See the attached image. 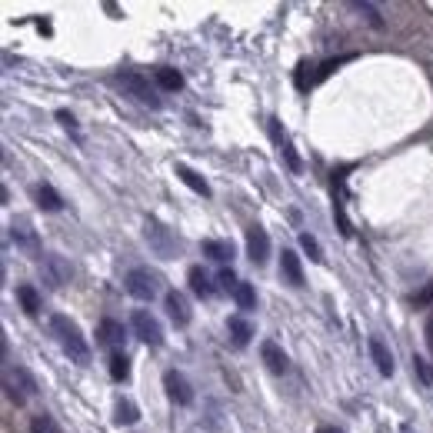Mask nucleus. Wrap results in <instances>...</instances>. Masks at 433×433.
I'll list each match as a JSON object with an SVG mask.
<instances>
[{"mask_svg":"<svg viewBox=\"0 0 433 433\" xmlns=\"http://www.w3.org/2000/svg\"><path fill=\"white\" fill-rule=\"evenodd\" d=\"M51 333L57 337V343L64 347V354L74 360V363H80V367L90 363V343H87L83 330L77 327L67 313H53L51 317Z\"/></svg>","mask_w":433,"mask_h":433,"instance_id":"nucleus-1","label":"nucleus"},{"mask_svg":"<svg viewBox=\"0 0 433 433\" xmlns=\"http://www.w3.org/2000/svg\"><path fill=\"white\" fill-rule=\"evenodd\" d=\"M144 237H147V244H150V250L160 260H174L180 250V244H177V237L170 233V230L163 227L160 220H153V217H147V224H144Z\"/></svg>","mask_w":433,"mask_h":433,"instance_id":"nucleus-2","label":"nucleus"},{"mask_svg":"<svg viewBox=\"0 0 433 433\" xmlns=\"http://www.w3.org/2000/svg\"><path fill=\"white\" fill-rule=\"evenodd\" d=\"M124 287H127V293L133 300H153L157 297V290H160V274H153L150 267H133L127 277H124Z\"/></svg>","mask_w":433,"mask_h":433,"instance_id":"nucleus-3","label":"nucleus"},{"mask_svg":"<svg viewBox=\"0 0 433 433\" xmlns=\"http://www.w3.org/2000/svg\"><path fill=\"white\" fill-rule=\"evenodd\" d=\"M117 83L127 90L133 101L147 103V107H153V110L160 107V97H157V90L150 87V80H147V77H140L137 70H120V74H117Z\"/></svg>","mask_w":433,"mask_h":433,"instance_id":"nucleus-4","label":"nucleus"},{"mask_svg":"<svg viewBox=\"0 0 433 433\" xmlns=\"http://www.w3.org/2000/svg\"><path fill=\"white\" fill-rule=\"evenodd\" d=\"M3 390H7V397H10L17 407H24L27 397H34V393H37V380L27 373L24 367H14V370L7 373V380H3Z\"/></svg>","mask_w":433,"mask_h":433,"instance_id":"nucleus-5","label":"nucleus"},{"mask_svg":"<svg viewBox=\"0 0 433 433\" xmlns=\"http://www.w3.org/2000/svg\"><path fill=\"white\" fill-rule=\"evenodd\" d=\"M130 324H133V333H137V340H140V343H147V347H160V343H163L160 320L153 317L150 310H133Z\"/></svg>","mask_w":433,"mask_h":433,"instance_id":"nucleus-6","label":"nucleus"},{"mask_svg":"<svg viewBox=\"0 0 433 433\" xmlns=\"http://www.w3.org/2000/svg\"><path fill=\"white\" fill-rule=\"evenodd\" d=\"M163 386H167V397H170L174 404H180V407H190V404H194V386L187 383L183 373L167 370V373H163Z\"/></svg>","mask_w":433,"mask_h":433,"instance_id":"nucleus-7","label":"nucleus"},{"mask_svg":"<svg viewBox=\"0 0 433 433\" xmlns=\"http://www.w3.org/2000/svg\"><path fill=\"white\" fill-rule=\"evenodd\" d=\"M270 137H274V144H277V150H280L283 163H287L293 174H300V170H304V163H300V157H297V150H293L290 137L280 130V120H270Z\"/></svg>","mask_w":433,"mask_h":433,"instance_id":"nucleus-8","label":"nucleus"},{"mask_svg":"<svg viewBox=\"0 0 433 433\" xmlns=\"http://www.w3.org/2000/svg\"><path fill=\"white\" fill-rule=\"evenodd\" d=\"M247 257L254 260L257 267H263L270 260V237L263 227H250L247 230Z\"/></svg>","mask_w":433,"mask_h":433,"instance_id":"nucleus-9","label":"nucleus"},{"mask_svg":"<svg viewBox=\"0 0 433 433\" xmlns=\"http://www.w3.org/2000/svg\"><path fill=\"white\" fill-rule=\"evenodd\" d=\"M367 347H370V360L377 363V373H380V377H393L397 363H393V354H390V347L383 343L380 337H370V340H367Z\"/></svg>","mask_w":433,"mask_h":433,"instance_id":"nucleus-10","label":"nucleus"},{"mask_svg":"<svg viewBox=\"0 0 433 433\" xmlns=\"http://www.w3.org/2000/svg\"><path fill=\"white\" fill-rule=\"evenodd\" d=\"M163 306H167V317L177 324V327H187L190 324V304H187V297L183 293H177V290H170L167 297H163Z\"/></svg>","mask_w":433,"mask_h":433,"instance_id":"nucleus-11","label":"nucleus"},{"mask_svg":"<svg viewBox=\"0 0 433 433\" xmlns=\"http://www.w3.org/2000/svg\"><path fill=\"white\" fill-rule=\"evenodd\" d=\"M260 357H263V363H267V370H270V373H277V377L290 370V360H287V354H283L274 340H267V343L260 347Z\"/></svg>","mask_w":433,"mask_h":433,"instance_id":"nucleus-12","label":"nucleus"},{"mask_svg":"<svg viewBox=\"0 0 433 433\" xmlns=\"http://www.w3.org/2000/svg\"><path fill=\"white\" fill-rule=\"evenodd\" d=\"M280 274L290 287H304V263H300V257L293 254V250H283L280 254Z\"/></svg>","mask_w":433,"mask_h":433,"instance_id":"nucleus-13","label":"nucleus"},{"mask_svg":"<svg viewBox=\"0 0 433 433\" xmlns=\"http://www.w3.org/2000/svg\"><path fill=\"white\" fill-rule=\"evenodd\" d=\"M34 197H37V207H40V210H47V213L64 210V197L53 190L51 183H37V187H34Z\"/></svg>","mask_w":433,"mask_h":433,"instance_id":"nucleus-14","label":"nucleus"},{"mask_svg":"<svg viewBox=\"0 0 433 433\" xmlns=\"http://www.w3.org/2000/svg\"><path fill=\"white\" fill-rule=\"evenodd\" d=\"M187 283H190L194 297H200V300H210V297H213V283H210L204 267H190V270H187Z\"/></svg>","mask_w":433,"mask_h":433,"instance_id":"nucleus-15","label":"nucleus"},{"mask_svg":"<svg viewBox=\"0 0 433 433\" xmlns=\"http://www.w3.org/2000/svg\"><path fill=\"white\" fill-rule=\"evenodd\" d=\"M177 177L183 180V183H187V187H190L197 197H210V183H207V180L200 177L194 167H187V163H177Z\"/></svg>","mask_w":433,"mask_h":433,"instance_id":"nucleus-16","label":"nucleus"},{"mask_svg":"<svg viewBox=\"0 0 433 433\" xmlns=\"http://www.w3.org/2000/svg\"><path fill=\"white\" fill-rule=\"evenodd\" d=\"M44 270L51 274V283H53V287H64V283L70 280V267L64 263V257H57V254H47V257H44Z\"/></svg>","mask_w":433,"mask_h":433,"instance_id":"nucleus-17","label":"nucleus"},{"mask_svg":"<svg viewBox=\"0 0 433 433\" xmlns=\"http://www.w3.org/2000/svg\"><path fill=\"white\" fill-rule=\"evenodd\" d=\"M97 343H101V347H117V343H124V324H117V320H101Z\"/></svg>","mask_w":433,"mask_h":433,"instance_id":"nucleus-18","label":"nucleus"},{"mask_svg":"<svg viewBox=\"0 0 433 433\" xmlns=\"http://www.w3.org/2000/svg\"><path fill=\"white\" fill-rule=\"evenodd\" d=\"M200 250H204V257L217 260V263H227L230 257H233V244L230 240H204Z\"/></svg>","mask_w":433,"mask_h":433,"instance_id":"nucleus-19","label":"nucleus"},{"mask_svg":"<svg viewBox=\"0 0 433 433\" xmlns=\"http://www.w3.org/2000/svg\"><path fill=\"white\" fill-rule=\"evenodd\" d=\"M227 330H230V337H233V347H247V343H250V337H254V327H250L244 317H230Z\"/></svg>","mask_w":433,"mask_h":433,"instance_id":"nucleus-20","label":"nucleus"},{"mask_svg":"<svg viewBox=\"0 0 433 433\" xmlns=\"http://www.w3.org/2000/svg\"><path fill=\"white\" fill-rule=\"evenodd\" d=\"M153 80H157L160 90H180V87H183V77H180V70H174V67H157V70H153Z\"/></svg>","mask_w":433,"mask_h":433,"instance_id":"nucleus-21","label":"nucleus"},{"mask_svg":"<svg viewBox=\"0 0 433 433\" xmlns=\"http://www.w3.org/2000/svg\"><path fill=\"white\" fill-rule=\"evenodd\" d=\"M17 300L24 306V313H30V317L40 313V293H37L30 283H21V287H17Z\"/></svg>","mask_w":433,"mask_h":433,"instance_id":"nucleus-22","label":"nucleus"},{"mask_svg":"<svg viewBox=\"0 0 433 433\" xmlns=\"http://www.w3.org/2000/svg\"><path fill=\"white\" fill-rule=\"evenodd\" d=\"M127 377H130V360H127V354L114 350V354H110V380L124 383Z\"/></svg>","mask_w":433,"mask_h":433,"instance_id":"nucleus-23","label":"nucleus"},{"mask_svg":"<svg viewBox=\"0 0 433 433\" xmlns=\"http://www.w3.org/2000/svg\"><path fill=\"white\" fill-rule=\"evenodd\" d=\"M120 427H133L137 420H140V410L133 400H117V417H114Z\"/></svg>","mask_w":433,"mask_h":433,"instance_id":"nucleus-24","label":"nucleus"},{"mask_svg":"<svg viewBox=\"0 0 433 433\" xmlns=\"http://www.w3.org/2000/svg\"><path fill=\"white\" fill-rule=\"evenodd\" d=\"M233 300H237V306L240 310H254L257 306V290H254V283H237V290H233Z\"/></svg>","mask_w":433,"mask_h":433,"instance_id":"nucleus-25","label":"nucleus"},{"mask_svg":"<svg viewBox=\"0 0 433 433\" xmlns=\"http://www.w3.org/2000/svg\"><path fill=\"white\" fill-rule=\"evenodd\" d=\"M350 10H354V14H360V17H363V21H367V24L370 27H377V30H383V17H380V10H377V7H373V3H350Z\"/></svg>","mask_w":433,"mask_h":433,"instance_id":"nucleus-26","label":"nucleus"},{"mask_svg":"<svg viewBox=\"0 0 433 433\" xmlns=\"http://www.w3.org/2000/svg\"><path fill=\"white\" fill-rule=\"evenodd\" d=\"M30 433H64V430L57 427V420L51 413H37V417H30Z\"/></svg>","mask_w":433,"mask_h":433,"instance_id":"nucleus-27","label":"nucleus"},{"mask_svg":"<svg viewBox=\"0 0 433 433\" xmlns=\"http://www.w3.org/2000/svg\"><path fill=\"white\" fill-rule=\"evenodd\" d=\"M10 237H14L21 247H27V250H37V237H34V230L27 227V224H14V227H10Z\"/></svg>","mask_w":433,"mask_h":433,"instance_id":"nucleus-28","label":"nucleus"},{"mask_svg":"<svg viewBox=\"0 0 433 433\" xmlns=\"http://www.w3.org/2000/svg\"><path fill=\"white\" fill-rule=\"evenodd\" d=\"M300 247H304L306 254H310V260H324V254H320V244H317V237L313 233H300Z\"/></svg>","mask_w":433,"mask_h":433,"instance_id":"nucleus-29","label":"nucleus"},{"mask_svg":"<svg viewBox=\"0 0 433 433\" xmlns=\"http://www.w3.org/2000/svg\"><path fill=\"white\" fill-rule=\"evenodd\" d=\"M413 373L420 377V383H423V386H430V383H433L430 363H427V360H423V357H413Z\"/></svg>","mask_w":433,"mask_h":433,"instance_id":"nucleus-30","label":"nucleus"},{"mask_svg":"<svg viewBox=\"0 0 433 433\" xmlns=\"http://www.w3.org/2000/svg\"><path fill=\"white\" fill-rule=\"evenodd\" d=\"M413 304H417V306H427V304H433V280L427 283V287H423V290H420L417 297H413Z\"/></svg>","mask_w":433,"mask_h":433,"instance_id":"nucleus-31","label":"nucleus"},{"mask_svg":"<svg viewBox=\"0 0 433 433\" xmlns=\"http://www.w3.org/2000/svg\"><path fill=\"white\" fill-rule=\"evenodd\" d=\"M220 283H224V290H230V293H233V290H237V277H233V270H220Z\"/></svg>","mask_w":433,"mask_h":433,"instance_id":"nucleus-32","label":"nucleus"},{"mask_svg":"<svg viewBox=\"0 0 433 433\" xmlns=\"http://www.w3.org/2000/svg\"><path fill=\"white\" fill-rule=\"evenodd\" d=\"M57 120H60V124H64V127H67V130H70V133L77 137V120L70 117V114H67V110H57Z\"/></svg>","mask_w":433,"mask_h":433,"instance_id":"nucleus-33","label":"nucleus"},{"mask_svg":"<svg viewBox=\"0 0 433 433\" xmlns=\"http://www.w3.org/2000/svg\"><path fill=\"white\" fill-rule=\"evenodd\" d=\"M423 337H427V347H430V354H433V317L427 320V327H423Z\"/></svg>","mask_w":433,"mask_h":433,"instance_id":"nucleus-34","label":"nucleus"},{"mask_svg":"<svg viewBox=\"0 0 433 433\" xmlns=\"http://www.w3.org/2000/svg\"><path fill=\"white\" fill-rule=\"evenodd\" d=\"M317 433H343V430H340V427H320Z\"/></svg>","mask_w":433,"mask_h":433,"instance_id":"nucleus-35","label":"nucleus"}]
</instances>
